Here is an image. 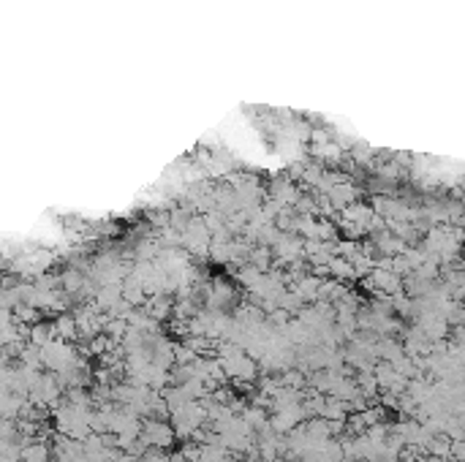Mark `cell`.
Returning a JSON list of instances; mask_svg holds the SVG:
<instances>
[{
	"label": "cell",
	"mask_w": 465,
	"mask_h": 462,
	"mask_svg": "<svg viewBox=\"0 0 465 462\" xmlns=\"http://www.w3.org/2000/svg\"><path fill=\"white\" fill-rule=\"evenodd\" d=\"M171 430L166 427V424H147L145 427V443H153V446H169L171 443Z\"/></svg>",
	"instance_id": "6da1fadb"
}]
</instances>
